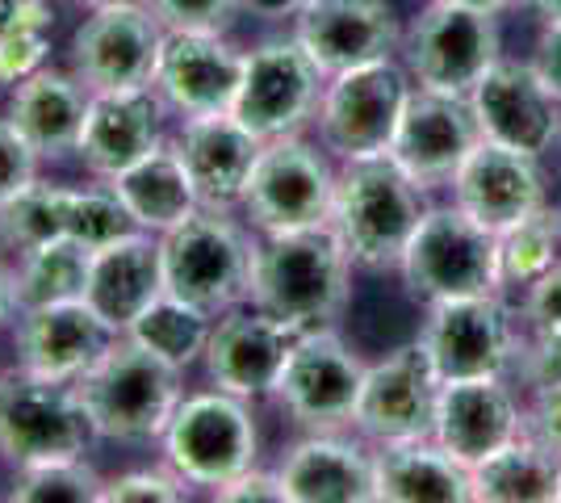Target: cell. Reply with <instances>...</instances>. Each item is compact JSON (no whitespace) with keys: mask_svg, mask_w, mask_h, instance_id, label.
Returning a JSON list of instances; mask_svg holds the SVG:
<instances>
[{"mask_svg":"<svg viewBox=\"0 0 561 503\" xmlns=\"http://www.w3.org/2000/svg\"><path fill=\"white\" fill-rule=\"evenodd\" d=\"M352 252L335 236V227H306L260 236L256 268H252V298L294 332L331 328L352 298Z\"/></svg>","mask_w":561,"mask_h":503,"instance_id":"cell-1","label":"cell"},{"mask_svg":"<svg viewBox=\"0 0 561 503\" xmlns=\"http://www.w3.org/2000/svg\"><path fill=\"white\" fill-rule=\"evenodd\" d=\"M76 395L93 420L96 441L160 445L172 411L185 399V369L156 357L139 340L117 335L76 382Z\"/></svg>","mask_w":561,"mask_h":503,"instance_id":"cell-2","label":"cell"},{"mask_svg":"<svg viewBox=\"0 0 561 503\" xmlns=\"http://www.w3.org/2000/svg\"><path fill=\"white\" fill-rule=\"evenodd\" d=\"M423 215H427V190L415 185L390 156L340 164L331 227L352 252L356 268L369 273L398 268Z\"/></svg>","mask_w":561,"mask_h":503,"instance_id":"cell-3","label":"cell"},{"mask_svg":"<svg viewBox=\"0 0 561 503\" xmlns=\"http://www.w3.org/2000/svg\"><path fill=\"white\" fill-rule=\"evenodd\" d=\"M260 231L239 210L197 206L193 215L160 236L164 289L193 307L222 315L252 298Z\"/></svg>","mask_w":561,"mask_h":503,"instance_id":"cell-4","label":"cell"},{"mask_svg":"<svg viewBox=\"0 0 561 503\" xmlns=\"http://www.w3.org/2000/svg\"><path fill=\"white\" fill-rule=\"evenodd\" d=\"M160 457L188 487L218 491L222 482L260 461L256 403L218 386L185 390L181 408L172 411L160 436Z\"/></svg>","mask_w":561,"mask_h":503,"instance_id":"cell-5","label":"cell"},{"mask_svg":"<svg viewBox=\"0 0 561 503\" xmlns=\"http://www.w3.org/2000/svg\"><path fill=\"white\" fill-rule=\"evenodd\" d=\"M335 181H340L335 156L319 139H306V135L268 139L260 147L239 215L260 236L328 227L331 206H335Z\"/></svg>","mask_w":561,"mask_h":503,"instance_id":"cell-6","label":"cell"},{"mask_svg":"<svg viewBox=\"0 0 561 503\" xmlns=\"http://www.w3.org/2000/svg\"><path fill=\"white\" fill-rule=\"evenodd\" d=\"M407 289L423 302L503 294L499 282V236L469 218L457 202L427 206L398 264Z\"/></svg>","mask_w":561,"mask_h":503,"instance_id":"cell-7","label":"cell"},{"mask_svg":"<svg viewBox=\"0 0 561 503\" xmlns=\"http://www.w3.org/2000/svg\"><path fill=\"white\" fill-rule=\"evenodd\" d=\"M415 93V80L407 64L398 59H377L365 68L328 76V89L319 101V144L331 156L344 160H369V156H390L398 118Z\"/></svg>","mask_w":561,"mask_h":503,"instance_id":"cell-8","label":"cell"},{"mask_svg":"<svg viewBox=\"0 0 561 503\" xmlns=\"http://www.w3.org/2000/svg\"><path fill=\"white\" fill-rule=\"evenodd\" d=\"M328 89V72L310 59L298 34H273L243 55V80L231 114L256 139L306 135L319 118V101Z\"/></svg>","mask_w":561,"mask_h":503,"instance_id":"cell-9","label":"cell"},{"mask_svg":"<svg viewBox=\"0 0 561 503\" xmlns=\"http://www.w3.org/2000/svg\"><path fill=\"white\" fill-rule=\"evenodd\" d=\"M93 420L76 386L34 378L18 365L0 369V461L9 470L80 457L93 449Z\"/></svg>","mask_w":561,"mask_h":503,"instance_id":"cell-10","label":"cell"},{"mask_svg":"<svg viewBox=\"0 0 561 503\" xmlns=\"http://www.w3.org/2000/svg\"><path fill=\"white\" fill-rule=\"evenodd\" d=\"M402 64L420 89L469 96L478 80L503 59L499 13H482L457 0H432L402 30Z\"/></svg>","mask_w":561,"mask_h":503,"instance_id":"cell-11","label":"cell"},{"mask_svg":"<svg viewBox=\"0 0 561 503\" xmlns=\"http://www.w3.org/2000/svg\"><path fill=\"white\" fill-rule=\"evenodd\" d=\"M369 361L331 328H310L294 335L277 382V403L306 432L352 428L356 399L365 386Z\"/></svg>","mask_w":561,"mask_h":503,"instance_id":"cell-12","label":"cell"},{"mask_svg":"<svg viewBox=\"0 0 561 503\" xmlns=\"http://www.w3.org/2000/svg\"><path fill=\"white\" fill-rule=\"evenodd\" d=\"M164 47V25L151 18L142 0H117V4H96L84 9L80 25L68 38V68L89 93L101 89H135L156 80Z\"/></svg>","mask_w":561,"mask_h":503,"instance_id":"cell-13","label":"cell"},{"mask_svg":"<svg viewBox=\"0 0 561 503\" xmlns=\"http://www.w3.org/2000/svg\"><path fill=\"white\" fill-rule=\"evenodd\" d=\"M420 348L427 353L440 382L503 378L515 357L512 315H507L499 294L427 302V319H423L420 328Z\"/></svg>","mask_w":561,"mask_h":503,"instance_id":"cell-14","label":"cell"},{"mask_svg":"<svg viewBox=\"0 0 561 503\" xmlns=\"http://www.w3.org/2000/svg\"><path fill=\"white\" fill-rule=\"evenodd\" d=\"M436 399H440V378L420 348V340L402 344L365 369L352 428L369 445L427 441L436 428Z\"/></svg>","mask_w":561,"mask_h":503,"instance_id":"cell-15","label":"cell"},{"mask_svg":"<svg viewBox=\"0 0 561 503\" xmlns=\"http://www.w3.org/2000/svg\"><path fill=\"white\" fill-rule=\"evenodd\" d=\"M478 144H482V126H478L469 96L436 93V89L415 84V93H411L402 118H398L390 160L415 185L432 193L440 185H453L457 168L466 164L469 151Z\"/></svg>","mask_w":561,"mask_h":503,"instance_id":"cell-16","label":"cell"},{"mask_svg":"<svg viewBox=\"0 0 561 503\" xmlns=\"http://www.w3.org/2000/svg\"><path fill=\"white\" fill-rule=\"evenodd\" d=\"M13 332V365L47 378V382L76 386L96 357L117 340V332L84 298L68 302H43V307H22Z\"/></svg>","mask_w":561,"mask_h":503,"instance_id":"cell-17","label":"cell"},{"mask_svg":"<svg viewBox=\"0 0 561 503\" xmlns=\"http://www.w3.org/2000/svg\"><path fill=\"white\" fill-rule=\"evenodd\" d=\"M243 55L222 30H164L156 89L176 118L227 114L243 80Z\"/></svg>","mask_w":561,"mask_h":503,"instance_id":"cell-18","label":"cell"},{"mask_svg":"<svg viewBox=\"0 0 561 503\" xmlns=\"http://www.w3.org/2000/svg\"><path fill=\"white\" fill-rule=\"evenodd\" d=\"M294 328L260 311L256 302H239L214 319L210 344H206V378L218 390H231L239 399H277V382L285 357L294 348Z\"/></svg>","mask_w":561,"mask_h":503,"instance_id":"cell-19","label":"cell"},{"mask_svg":"<svg viewBox=\"0 0 561 503\" xmlns=\"http://www.w3.org/2000/svg\"><path fill=\"white\" fill-rule=\"evenodd\" d=\"M168 101L156 84L101 89L89 96V118L80 130L76 160L93 181H114L117 172L139 164L156 147L168 144Z\"/></svg>","mask_w":561,"mask_h":503,"instance_id":"cell-20","label":"cell"},{"mask_svg":"<svg viewBox=\"0 0 561 503\" xmlns=\"http://www.w3.org/2000/svg\"><path fill=\"white\" fill-rule=\"evenodd\" d=\"M482 139L540 156L561 139V96L540 80V72L519 59H499L469 93Z\"/></svg>","mask_w":561,"mask_h":503,"instance_id":"cell-21","label":"cell"},{"mask_svg":"<svg viewBox=\"0 0 561 503\" xmlns=\"http://www.w3.org/2000/svg\"><path fill=\"white\" fill-rule=\"evenodd\" d=\"M298 43L328 76L394 59L402 25L390 0H310L294 18Z\"/></svg>","mask_w":561,"mask_h":503,"instance_id":"cell-22","label":"cell"},{"mask_svg":"<svg viewBox=\"0 0 561 503\" xmlns=\"http://www.w3.org/2000/svg\"><path fill=\"white\" fill-rule=\"evenodd\" d=\"M537 160L540 156H524L515 147L482 139L453 176V202L499 236L549 206Z\"/></svg>","mask_w":561,"mask_h":503,"instance_id":"cell-23","label":"cell"},{"mask_svg":"<svg viewBox=\"0 0 561 503\" xmlns=\"http://www.w3.org/2000/svg\"><path fill=\"white\" fill-rule=\"evenodd\" d=\"M280 487L285 503H374V449L365 436L335 432H306L280 454Z\"/></svg>","mask_w":561,"mask_h":503,"instance_id":"cell-24","label":"cell"},{"mask_svg":"<svg viewBox=\"0 0 561 503\" xmlns=\"http://www.w3.org/2000/svg\"><path fill=\"white\" fill-rule=\"evenodd\" d=\"M172 144L185 160V172L202 206H210V210H239L243 206V193H248L264 139H256L231 110L181 118Z\"/></svg>","mask_w":561,"mask_h":503,"instance_id":"cell-25","label":"cell"},{"mask_svg":"<svg viewBox=\"0 0 561 503\" xmlns=\"http://www.w3.org/2000/svg\"><path fill=\"white\" fill-rule=\"evenodd\" d=\"M524 432V411L515 403L512 386L503 378H457L440 382L436 399V428L432 441L448 449L461 466L486 461Z\"/></svg>","mask_w":561,"mask_h":503,"instance_id":"cell-26","label":"cell"},{"mask_svg":"<svg viewBox=\"0 0 561 503\" xmlns=\"http://www.w3.org/2000/svg\"><path fill=\"white\" fill-rule=\"evenodd\" d=\"M160 294H164V252H160V236H156V231L135 227V231H126V236H117V240L93 248L84 302H89L117 335L130 332V323H135Z\"/></svg>","mask_w":561,"mask_h":503,"instance_id":"cell-27","label":"cell"},{"mask_svg":"<svg viewBox=\"0 0 561 503\" xmlns=\"http://www.w3.org/2000/svg\"><path fill=\"white\" fill-rule=\"evenodd\" d=\"M89 84L71 68H43L9 89L4 118L22 130L43 160H68L80 147V130L89 118Z\"/></svg>","mask_w":561,"mask_h":503,"instance_id":"cell-28","label":"cell"},{"mask_svg":"<svg viewBox=\"0 0 561 503\" xmlns=\"http://www.w3.org/2000/svg\"><path fill=\"white\" fill-rule=\"evenodd\" d=\"M377 503H469L473 475L457 457L427 441H398L374 449Z\"/></svg>","mask_w":561,"mask_h":503,"instance_id":"cell-29","label":"cell"},{"mask_svg":"<svg viewBox=\"0 0 561 503\" xmlns=\"http://www.w3.org/2000/svg\"><path fill=\"white\" fill-rule=\"evenodd\" d=\"M110 190L122 197V206H126V215L135 218V227L156 231V236H168L172 227H181L202 206L185 172V160H181V151L172 144V135H168L164 147L142 156L139 164L117 172L114 181H110Z\"/></svg>","mask_w":561,"mask_h":503,"instance_id":"cell-30","label":"cell"},{"mask_svg":"<svg viewBox=\"0 0 561 503\" xmlns=\"http://www.w3.org/2000/svg\"><path fill=\"white\" fill-rule=\"evenodd\" d=\"M469 475L478 503H558L561 457L524 428Z\"/></svg>","mask_w":561,"mask_h":503,"instance_id":"cell-31","label":"cell"},{"mask_svg":"<svg viewBox=\"0 0 561 503\" xmlns=\"http://www.w3.org/2000/svg\"><path fill=\"white\" fill-rule=\"evenodd\" d=\"M214 319H218V315L202 311V307H193V302H185V298H176V294L164 289V294L130 323V332H122V335L139 340L142 348H151L156 357H164L168 365H176V369H193V365H202V357H206Z\"/></svg>","mask_w":561,"mask_h":503,"instance_id":"cell-32","label":"cell"},{"mask_svg":"<svg viewBox=\"0 0 561 503\" xmlns=\"http://www.w3.org/2000/svg\"><path fill=\"white\" fill-rule=\"evenodd\" d=\"M13 264H18V294H22V307L68 302V298H84L93 248L64 236V240H47V243H38V248H30V252H18Z\"/></svg>","mask_w":561,"mask_h":503,"instance_id":"cell-33","label":"cell"},{"mask_svg":"<svg viewBox=\"0 0 561 503\" xmlns=\"http://www.w3.org/2000/svg\"><path fill=\"white\" fill-rule=\"evenodd\" d=\"M64 236H71V185H55L38 176L9 202H0V243L13 256Z\"/></svg>","mask_w":561,"mask_h":503,"instance_id":"cell-34","label":"cell"},{"mask_svg":"<svg viewBox=\"0 0 561 503\" xmlns=\"http://www.w3.org/2000/svg\"><path fill=\"white\" fill-rule=\"evenodd\" d=\"M558 248L561 218L549 206L507 227V231H499V282H503V289H528L533 282H540L558 264Z\"/></svg>","mask_w":561,"mask_h":503,"instance_id":"cell-35","label":"cell"},{"mask_svg":"<svg viewBox=\"0 0 561 503\" xmlns=\"http://www.w3.org/2000/svg\"><path fill=\"white\" fill-rule=\"evenodd\" d=\"M101 487L105 475L89 461V454L55 457L13 470L9 503H101Z\"/></svg>","mask_w":561,"mask_h":503,"instance_id":"cell-36","label":"cell"},{"mask_svg":"<svg viewBox=\"0 0 561 503\" xmlns=\"http://www.w3.org/2000/svg\"><path fill=\"white\" fill-rule=\"evenodd\" d=\"M55 30H59V13H38V18H25V22L0 30V84L4 89L50 68Z\"/></svg>","mask_w":561,"mask_h":503,"instance_id":"cell-37","label":"cell"},{"mask_svg":"<svg viewBox=\"0 0 561 503\" xmlns=\"http://www.w3.org/2000/svg\"><path fill=\"white\" fill-rule=\"evenodd\" d=\"M193 491L172 466H139L110 475L101 487V503H185Z\"/></svg>","mask_w":561,"mask_h":503,"instance_id":"cell-38","label":"cell"},{"mask_svg":"<svg viewBox=\"0 0 561 503\" xmlns=\"http://www.w3.org/2000/svg\"><path fill=\"white\" fill-rule=\"evenodd\" d=\"M164 30H222L231 34L234 18L243 13L239 0H142Z\"/></svg>","mask_w":561,"mask_h":503,"instance_id":"cell-39","label":"cell"},{"mask_svg":"<svg viewBox=\"0 0 561 503\" xmlns=\"http://www.w3.org/2000/svg\"><path fill=\"white\" fill-rule=\"evenodd\" d=\"M43 156L34 144L9 118H0V202H9L13 193H22L30 181L43 176Z\"/></svg>","mask_w":561,"mask_h":503,"instance_id":"cell-40","label":"cell"},{"mask_svg":"<svg viewBox=\"0 0 561 503\" xmlns=\"http://www.w3.org/2000/svg\"><path fill=\"white\" fill-rule=\"evenodd\" d=\"M519 374H524V382L533 386V390L561 386V323L533 332L528 353H519Z\"/></svg>","mask_w":561,"mask_h":503,"instance_id":"cell-41","label":"cell"},{"mask_svg":"<svg viewBox=\"0 0 561 503\" xmlns=\"http://www.w3.org/2000/svg\"><path fill=\"white\" fill-rule=\"evenodd\" d=\"M218 503H285V487H280L277 470L264 466H248L243 475H234L231 482H222L218 491H210Z\"/></svg>","mask_w":561,"mask_h":503,"instance_id":"cell-42","label":"cell"},{"mask_svg":"<svg viewBox=\"0 0 561 503\" xmlns=\"http://www.w3.org/2000/svg\"><path fill=\"white\" fill-rule=\"evenodd\" d=\"M524 428L561 457V386L533 390V408L524 411Z\"/></svg>","mask_w":561,"mask_h":503,"instance_id":"cell-43","label":"cell"},{"mask_svg":"<svg viewBox=\"0 0 561 503\" xmlns=\"http://www.w3.org/2000/svg\"><path fill=\"white\" fill-rule=\"evenodd\" d=\"M524 319H528L533 332L561 323V264H553L540 282L528 286V294H524Z\"/></svg>","mask_w":561,"mask_h":503,"instance_id":"cell-44","label":"cell"},{"mask_svg":"<svg viewBox=\"0 0 561 503\" xmlns=\"http://www.w3.org/2000/svg\"><path fill=\"white\" fill-rule=\"evenodd\" d=\"M533 68H537L540 80L561 96V22H540Z\"/></svg>","mask_w":561,"mask_h":503,"instance_id":"cell-45","label":"cell"},{"mask_svg":"<svg viewBox=\"0 0 561 503\" xmlns=\"http://www.w3.org/2000/svg\"><path fill=\"white\" fill-rule=\"evenodd\" d=\"M22 315V294H18V264L13 252L0 243V332H9Z\"/></svg>","mask_w":561,"mask_h":503,"instance_id":"cell-46","label":"cell"},{"mask_svg":"<svg viewBox=\"0 0 561 503\" xmlns=\"http://www.w3.org/2000/svg\"><path fill=\"white\" fill-rule=\"evenodd\" d=\"M38 13H59V0H0V30L38 18Z\"/></svg>","mask_w":561,"mask_h":503,"instance_id":"cell-47","label":"cell"},{"mask_svg":"<svg viewBox=\"0 0 561 503\" xmlns=\"http://www.w3.org/2000/svg\"><path fill=\"white\" fill-rule=\"evenodd\" d=\"M243 13L264 18V22H285V18H298L310 0H239Z\"/></svg>","mask_w":561,"mask_h":503,"instance_id":"cell-48","label":"cell"},{"mask_svg":"<svg viewBox=\"0 0 561 503\" xmlns=\"http://www.w3.org/2000/svg\"><path fill=\"white\" fill-rule=\"evenodd\" d=\"M540 22H561V0H524Z\"/></svg>","mask_w":561,"mask_h":503,"instance_id":"cell-49","label":"cell"},{"mask_svg":"<svg viewBox=\"0 0 561 503\" xmlns=\"http://www.w3.org/2000/svg\"><path fill=\"white\" fill-rule=\"evenodd\" d=\"M457 4H469V9H482V13H503V9H512L515 0H457Z\"/></svg>","mask_w":561,"mask_h":503,"instance_id":"cell-50","label":"cell"},{"mask_svg":"<svg viewBox=\"0 0 561 503\" xmlns=\"http://www.w3.org/2000/svg\"><path fill=\"white\" fill-rule=\"evenodd\" d=\"M71 4H80V9H96V4H117V0H71Z\"/></svg>","mask_w":561,"mask_h":503,"instance_id":"cell-51","label":"cell"},{"mask_svg":"<svg viewBox=\"0 0 561 503\" xmlns=\"http://www.w3.org/2000/svg\"><path fill=\"white\" fill-rule=\"evenodd\" d=\"M558 503H561V487H558Z\"/></svg>","mask_w":561,"mask_h":503,"instance_id":"cell-52","label":"cell"},{"mask_svg":"<svg viewBox=\"0 0 561 503\" xmlns=\"http://www.w3.org/2000/svg\"><path fill=\"white\" fill-rule=\"evenodd\" d=\"M558 144H561V139H558Z\"/></svg>","mask_w":561,"mask_h":503,"instance_id":"cell-53","label":"cell"}]
</instances>
